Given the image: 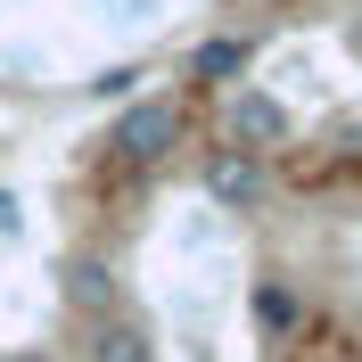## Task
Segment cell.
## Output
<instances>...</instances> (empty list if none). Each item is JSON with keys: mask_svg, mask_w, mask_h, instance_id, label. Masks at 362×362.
Instances as JSON below:
<instances>
[{"mask_svg": "<svg viewBox=\"0 0 362 362\" xmlns=\"http://www.w3.org/2000/svg\"><path fill=\"white\" fill-rule=\"evenodd\" d=\"M58 288H66V305H74L83 321H99V313H115L124 272H115L107 255H66V264H58Z\"/></svg>", "mask_w": 362, "mask_h": 362, "instance_id": "5", "label": "cell"}, {"mask_svg": "<svg viewBox=\"0 0 362 362\" xmlns=\"http://www.w3.org/2000/svg\"><path fill=\"white\" fill-rule=\"evenodd\" d=\"M90 362H157V346H148V329L124 313H99L90 321Z\"/></svg>", "mask_w": 362, "mask_h": 362, "instance_id": "6", "label": "cell"}, {"mask_svg": "<svg viewBox=\"0 0 362 362\" xmlns=\"http://www.w3.org/2000/svg\"><path fill=\"white\" fill-rule=\"evenodd\" d=\"M8 362H66L58 346H25V354H8Z\"/></svg>", "mask_w": 362, "mask_h": 362, "instance_id": "9", "label": "cell"}, {"mask_svg": "<svg viewBox=\"0 0 362 362\" xmlns=\"http://www.w3.org/2000/svg\"><path fill=\"white\" fill-rule=\"evenodd\" d=\"M181 132H189V115H181V99H132V107L107 124V165H132V173H148V165H165L181 148Z\"/></svg>", "mask_w": 362, "mask_h": 362, "instance_id": "1", "label": "cell"}, {"mask_svg": "<svg viewBox=\"0 0 362 362\" xmlns=\"http://www.w3.org/2000/svg\"><path fill=\"white\" fill-rule=\"evenodd\" d=\"M198 189L223 206V214H264V206H272V157L223 140V148H206V157H198Z\"/></svg>", "mask_w": 362, "mask_h": 362, "instance_id": "2", "label": "cell"}, {"mask_svg": "<svg viewBox=\"0 0 362 362\" xmlns=\"http://www.w3.org/2000/svg\"><path fill=\"white\" fill-rule=\"evenodd\" d=\"M255 321H264L272 338H288L296 321H305V305H296V296L280 288V280H264V288H255Z\"/></svg>", "mask_w": 362, "mask_h": 362, "instance_id": "7", "label": "cell"}, {"mask_svg": "<svg viewBox=\"0 0 362 362\" xmlns=\"http://www.w3.org/2000/svg\"><path fill=\"white\" fill-rule=\"evenodd\" d=\"M247 66H255V33H206L181 74L198 90H230V83H247Z\"/></svg>", "mask_w": 362, "mask_h": 362, "instance_id": "4", "label": "cell"}, {"mask_svg": "<svg viewBox=\"0 0 362 362\" xmlns=\"http://www.w3.org/2000/svg\"><path fill=\"white\" fill-rule=\"evenodd\" d=\"M288 132H296V115L280 107L264 83H230V90H223V140H230V148L272 157V148H288Z\"/></svg>", "mask_w": 362, "mask_h": 362, "instance_id": "3", "label": "cell"}, {"mask_svg": "<svg viewBox=\"0 0 362 362\" xmlns=\"http://www.w3.org/2000/svg\"><path fill=\"white\" fill-rule=\"evenodd\" d=\"M25 230V214H17V198H8V189H0V239H17Z\"/></svg>", "mask_w": 362, "mask_h": 362, "instance_id": "8", "label": "cell"}]
</instances>
